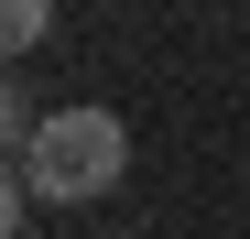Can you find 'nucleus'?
Instances as JSON below:
<instances>
[{
  "label": "nucleus",
  "instance_id": "f03ea898",
  "mask_svg": "<svg viewBox=\"0 0 250 239\" xmlns=\"http://www.w3.org/2000/svg\"><path fill=\"white\" fill-rule=\"evenodd\" d=\"M44 33H55V0H0V44L11 55H33Z\"/></svg>",
  "mask_w": 250,
  "mask_h": 239
},
{
  "label": "nucleus",
  "instance_id": "f257e3e1",
  "mask_svg": "<svg viewBox=\"0 0 250 239\" xmlns=\"http://www.w3.org/2000/svg\"><path fill=\"white\" fill-rule=\"evenodd\" d=\"M11 174L44 207H98L131 174V131H120V109H44V131L11 152Z\"/></svg>",
  "mask_w": 250,
  "mask_h": 239
}]
</instances>
